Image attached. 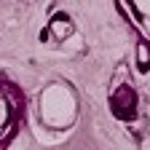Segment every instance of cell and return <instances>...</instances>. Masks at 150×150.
Segmentation results:
<instances>
[{"mask_svg": "<svg viewBox=\"0 0 150 150\" xmlns=\"http://www.w3.org/2000/svg\"><path fill=\"white\" fill-rule=\"evenodd\" d=\"M107 105H110V112L118 121L131 123V121L137 118V112H139V97H137L134 83H131V81H115V83L110 86Z\"/></svg>", "mask_w": 150, "mask_h": 150, "instance_id": "2", "label": "cell"}, {"mask_svg": "<svg viewBox=\"0 0 150 150\" xmlns=\"http://www.w3.org/2000/svg\"><path fill=\"white\" fill-rule=\"evenodd\" d=\"M137 64H139V70H142V72H147V70H150V46L137 43Z\"/></svg>", "mask_w": 150, "mask_h": 150, "instance_id": "5", "label": "cell"}, {"mask_svg": "<svg viewBox=\"0 0 150 150\" xmlns=\"http://www.w3.org/2000/svg\"><path fill=\"white\" fill-rule=\"evenodd\" d=\"M115 11L139 35V43L150 46V3H115Z\"/></svg>", "mask_w": 150, "mask_h": 150, "instance_id": "3", "label": "cell"}, {"mask_svg": "<svg viewBox=\"0 0 150 150\" xmlns=\"http://www.w3.org/2000/svg\"><path fill=\"white\" fill-rule=\"evenodd\" d=\"M3 102H6V126H3V142H0V147L8 150V145L19 134V129L24 126V115H27L24 91L11 78H3Z\"/></svg>", "mask_w": 150, "mask_h": 150, "instance_id": "1", "label": "cell"}, {"mask_svg": "<svg viewBox=\"0 0 150 150\" xmlns=\"http://www.w3.org/2000/svg\"><path fill=\"white\" fill-rule=\"evenodd\" d=\"M48 30L54 32L56 40H64V38L72 32V19H70L67 13H56L51 22H48Z\"/></svg>", "mask_w": 150, "mask_h": 150, "instance_id": "4", "label": "cell"}]
</instances>
